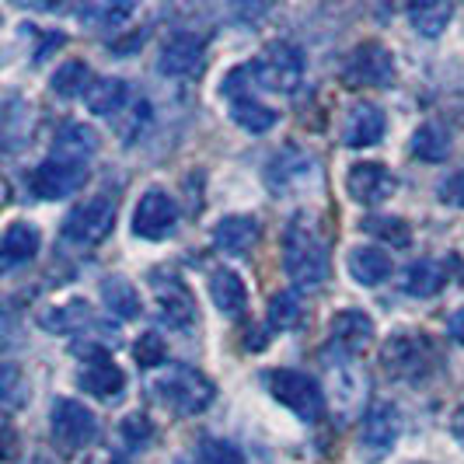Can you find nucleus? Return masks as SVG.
<instances>
[{
  "label": "nucleus",
  "mask_w": 464,
  "mask_h": 464,
  "mask_svg": "<svg viewBox=\"0 0 464 464\" xmlns=\"http://www.w3.org/2000/svg\"><path fill=\"white\" fill-rule=\"evenodd\" d=\"M343 81L349 88H392L395 84V56L381 43H363L346 56Z\"/></svg>",
  "instance_id": "8"
},
{
  "label": "nucleus",
  "mask_w": 464,
  "mask_h": 464,
  "mask_svg": "<svg viewBox=\"0 0 464 464\" xmlns=\"http://www.w3.org/2000/svg\"><path fill=\"white\" fill-rule=\"evenodd\" d=\"M384 130H388V119L384 112L373 105V102H360L346 112V122H343V143L360 150V147H373L384 140Z\"/></svg>",
  "instance_id": "18"
},
{
  "label": "nucleus",
  "mask_w": 464,
  "mask_h": 464,
  "mask_svg": "<svg viewBox=\"0 0 464 464\" xmlns=\"http://www.w3.org/2000/svg\"><path fill=\"white\" fill-rule=\"evenodd\" d=\"M133 353H137V363L147 367V371L168 363V343H164L158 332H143L137 339V346H133Z\"/></svg>",
  "instance_id": "37"
},
{
  "label": "nucleus",
  "mask_w": 464,
  "mask_h": 464,
  "mask_svg": "<svg viewBox=\"0 0 464 464\" xmlns=\"http://www.w3.org/2000/svg\"><path fill=\"white\" fill-rule=\"evenodd\" d=\"M209 297L217 304V311L224 314V318H241L245 314V307H248V286H245V279L231 273V269H217L213 276H209Z\"/></svg>",
  "instance_id": "24"
},
{
  "label": "nucleus",
  "mask_w": 464,
  "mask_h": 464,
  "mask_svg": "<svg viewBox=\"0 0 464 464\" xmlns=\"http://www.w3.org/2000/svg\"><path fill=\"white\" fill-rule=\"evenodd\" d=\"M49 430H53L56 447L73 454V450H84L98 440V416L73 398H56L53 412H49Z\"/></svg>",
  "instance_id": "7"
},
{
  "label": "nucleus",
  "mask_w": 464,
  "mask_h": 464,
  "mask_svg": "<svg viewBox=\"0 0 464 464\" xmlns=\"http://www.w3.org/2000/svg\"><path fill=\"white\" fill-rule=\"evenodd\" d=\"M256 84L273 94H294L304 84V56L294 43H273L256 63Z\"/></svg>",
  "instance_id": "6"
},
{
  "label": "nucleus",
  "mask_w": 464,
  "mask_h": 464,
  "mask_svg": "<svg viewBox=\"0 0 464 464\" xmlns=\"http://www.w3.org/2000/svg\"><path fill=\"white\" fill-rule=\"evenodd\" d=\"M450 18H454V7L443 4V0H426V4L409 7V22H412V28H416L419 35H426V39H437L443 28L450 24Z\"/></svg>",
  "instance_id": "29"
},
{
  "label": "nucleus",
  "mask_w": 464,
  "mask_h": 464,
  "mask_svg": "<svg viewBox=\"0 0 464 464\" xmlns=\"http://www.w3.org/2000/svg\"><path fill=\"white\" fill-rule=\"evenodd\" d=\"M328 335H332V349L335 353H346V356H356L360 349L371 346L373 339V318L363 314V311H339L328 325Z\"/></svg>",
  "instance_id": "19"
},
{
  "label": "nucleus",
  "mask_w": 464,
  "mask_h": 464,
  "mask_svg": "<svg viewBox=\"0 0 464 464\" xmlns=\"http://www.w3.org/2000/svg\"><path fill=\"white\" fill-rule=\"evenodd\" d=\"M116 227V199L98 192V196H88L84 203L70 209L63 217V237L77 248H94L102 245Z\"/></svg>",
  "instance_id": "5"
},
{
  "label": "nucleus",
  "mask_w": 464,
  "mask_h": 464,
  "mask_svg": "<svg viewBox=\"0 0 464 464\" xmlns=\"http://www.w3.org/2000/svg\"><path fill=\"white\" fill-rule=\"evenodd\" d=\"M84 179H88V168L60 161V158H46L32 171V192L39 199H49V203L53 199H67V196H73L77 188L84 186Z\"/></svg>",
  "instance_id": "15"
},
{
  "label": "nucleus",
  "mask_w": 464,
  "mask_h": 464,
  "mask_svg": "<svg viewBox=\"0 0 464 464\" xmlns=\"http://www.w3.org/2000/svg\"><path fill=\"white\" fill-rule=\"evenodd\" d=\"M398 188V179L381 161H360L349 168L346 192L353 203L360 207H381L384 199H392Z\"/></svg>",
  "instance_id": "13"
},
{
  "label": "nucleus",
  "mask_w": 464,
  "mask_h": 464,
  "mask_svg": "<svg viewBox=\"0 0 464 464\" xmlns=\"http://www.w3.org/2000/svg\"><path fill=\"white\" fill-rule=\"evenodd\" d=\"M450 433H454V440L464 447V405L454 412V416H450Z\"/></svg>",
  "instance_id": "44"
},
{
  "label": "nucleus",
  "mask_w": 464,
  "mask_h": 464,
  "mask_svg": "<svg viewBox=\"0 0 464 464\" xmlns=\"http://www.w3.org/2000/svg\"><path fill=\"white\" fill-rule=\"evenodd\" d=\"M43 248V234L35 224H24V220H14L7 231H4V245H0V258H4V269H18L24 262L39 256Z\"/></svg>",
  "instance_id": "23"
},
{
  "label": "nucleus",
  "mask_w": 464,
  "mask_h": 464,
  "mask_svg": "<svg viewBox=\"0 0 464 464\" xmlns=\"http://www.w3.org/2000/svg\"><path fill=\"white\" fill-rule=\"evenodd\" d=\"M301 301L294 290H283L269 301V325L279 328V332H290V328L301 325Z\"/></svg>",
  "instance_id": "36"
},
{
  "label": "nucleus",
  "mask_w": 464,
  "mask_h": 464,
  "mask_svg": "<svg viewBox=\"0 0 464 464\" xmlns=\"http://www.w3.org/2000/svg\"><path fill=\"white\" fill-rule=\"evenodd\" d=\"M94 154H98V133H94L92 126H84V122H67L60 130L56 143H53V154L49 158H60V161L88 168V161H92Z\"/></svg>",
  "instance_id": "22"
},
{
  "label": "nucleus",
  "mask_w": 464,
  "mask_h": 464,
  "mask_svg": "<svg viewBox=\"0 0 464 464\" xmlns=\"http://www.w3.org/2000/svg\"><path fill=\"white\" fill-rule=\"evenodd\" d=\"M266 384H269V395L304 422H318L325 416V392L311 373L279 367L266 373Z\"/></svg>",
  "instance_id": "4"
},
{
  "label": "nucleus",
  "mask_w": 464,
  "mask_h": 464,
  "mask_svg": "<svg viewBox=\"0 0 464 464\" xmlns=\"http://www.w3.org/2000/svg\"><path fill=\"white\" fill-rule=\"evenodd\" d=\"M213 245L231 258H245L258 245V220L256 217H245V213H234L224 217L217 227H213Z\"/></svg>",
  "instance_id": "21"
},
{
  "label": "nucleus",
  "mask_w": 464,
  "mask_h": 464,
  "mask_svg": "<svg viewBox=\"0 0 464 464\" xmlns=\"http://www.w3.org/2000/svg\"><path fill=\"white\" fill-rule=\"evenodd\" d=\"M412 154H416L419 161L440 164L450 154V137L443 133L437 122H426V126H419L416 133H412Z\"/></svg>",
  "instance_id": "31"
},
{
  "label": "nucleus",
  "mask_w": 464,
  "mask_h": 464,
  "mask_svg": "<svg viewBox=\"0 0 464 464\" xmlns=\"http://www.w3.org/2000/svg\"><path fill=\"white\" fill-rule=\"evenodd\" d=\"M203 461L207 464H248L245 454H241L231 440H217V437H207V440H203Z\"/></svg>",
  "instance_id": "40"
},
{
  "label": "nucleus",
  "mask_w": 464,
  "mask_h": 464,
  "mask_svg": "<svg viewBox=\"0 0 464 464\" xmlns=\"http://www.w3.org/2000/svg\"><path fill=\"white\" fill-rule=\"evenodd\" d=\"M150 392H154V398L161 401L164 409H171L179 416H199L217 398V388H213V381H209L207 373L196 371V367H186V363L168 367L150 384Z\"/></svg>",
  "instance_id": "2"
},
{
  "label": "nucleus",
  "mask_w": 464,
  "mask_h": 464,
  "mask_svg": "<svg viewBox=\"0 0 464 464\" xmlns=\"http://www.w3.org/2000/svg\"><path fill=\"white\" fill-rule=\"evenodd\" d=\"M39 325L53 332V335H84V339L98 335L105 346L119 343V332H109L102 325V318L94 314V307L88 301H67L60 307H49L46 314H39Z\"/></svg>",
  "instance_id": "9"
},
{
  "label": "nucleus",
  "mask_w": 464,
  "mask_h": 464,
  "mask_svg": "<svg viewBox=\"0 0 464 464\" xmlns=\"http://www.w3.org/2000/svg\"><path fill=\"white\" fill-rule=\"evenodd\" d=\"M77 353L84 356V371L77 373L81 392H88L98 401H109V405L119 401L122 392H126V373L112 363V356L105 349L92 346V343L88 346H77Z\"/></svg>",
  "instance_id": "10"
},
{
  "label": "nucleus",
  "mask_w": 464,
  "mask_h": 464,
  "mask_svg": "<svg viewBox=\"0 0 464 464\" xmlns=\"http://www.w3.org/2000/svg\"><path fill=\"white\" fill-rule=\"evenodd\" d=\"M175 464H192V461H175Z\"/></svg>",
  "instance_id": "45"
},
{
  "label": "nucleus",
  "mask_w": 464,
  "mask_h": 464,
  "mask_svg": "<svg viewBox=\"0 0 464 464\" xmlns=\"http://www.w3.org/2000/svg\"><path fill=\"white\" fill-rule=\"evenodd\" d=\"M32 130V109L24 105L22 98H7V112H4V147L18 150V143L28 140Z\"/></svg>",
  "instance_id": "34"
},
{
  "label": "nucleus",
  "mask_w": 464,
  "mask_h": 464,
  "mask_svg": "<svg viewBox=\"0 0 464 464\" xmlns=\"http://www.w3.org/2000/svg\"><path fill=\"white\" fill-rule=\"evenodd\" d=\"M231 119L241 126V130H248V133H266V130L276 126L279 116L269 109V105H262V102H256V98L248 94V98L231 102Z\"/></svg>",
  "instance_id": "30"
},
{
  "label": "nucleus",
  "mask_w": 464,
  "mask_h": 464,
  "mask_svg": "<svg viewBox=\"0 0 464 464\" xmlns=\"http://www.w3.org/2000/svg\"><path fill=\"white\" fill-rule=\"evenodd\" d=\"M147 119H150V105H147L143 98L130 102L126 112L119 116V137H122V143H133V140L140 137V130L147 126Z\"/></svg>",
  "instance_id": "38"
},
{
  "label": "nucleus",
  "mask_w": 464,
  "mask_h": 464,
  "mask_svg": "<svg viewBox=\"0 0 464 464\" xmlns=\"http://www.w3.org/2000/svg\"><path fill=\"white\" fill-rule=\"evenodd\" d=\"M133 11H137L133 4H84L77 11V18L92 28H119L122 22L133 18Z\"/></svg>",
  "instance_id": "35"
},
{
  "label": "nucleus",
  "mask_w": 464,
  "mask_h": 464,
  "mask_svg": "<svg viewBox=\"0 0 464 464\" xmlns=\"http://www.w3.org/2000/svg\"><path fill=\"white\" fill-rule=\"evenodd\" d=\"M314 175H318V161L307 150H297V147L276 150L269 168H266V179H269L273 192H290L294 186H304Z\"/></svg>",
  "instance_id": "17"
},
{
  "label": "nucleus",
  "mask_w": 464,
  "mask_h": 464,
  "mask_svg": "<svg viewBox=\"0 0 464 464\" xmlns=\"http://www.w3.org/2000/svg\"><path fill=\"white\" fill-rule=\"evenodd\" d=\"M203 56H207V35L171 32L164 39L161 56H158V73H164V77H192L203 67Z\"/></svg>",
  "instance_id": "14"
},
{
  "label": "nucleus",
  "mask_w": 464,
  "mask_h": 464,
  "mask_svg": "<svg viewBox=\"0 0 464 464\" xmlns=\"http://www.w3.org/2000/svg\"><path fill=\"white\" fill-rule=\"evenodd\" d=\"M102 301H105V307H109L116 318H122V322H133V318H140V311H143L137 286L126 276L105 279V283H102Z\"/></svg>",
  "instance_id": "28"
},
{
  "label": "nucleus",
  "mask_w": 464,
  "mask_h": 464,
  "mask_svg": "<svg viewBox=\"0 0 464 464\" xmlns=\"http://www.w3.org/2000/svg\"><path fill=\"white\" fill-rule=\"evenodd\" d=\"M339 356H343V360H328L325 363L328 384H332V398H335L339 412L353 416V412L363 405V398H367V373L360 371L346 353H339Z\"/></svg>",
  "instance_id": "16"
},
{
  "label": "nucleus",
  "mask_w": 464,
  "mask_h": 464,
  "mask_svg": "<svg viewBox=\"0 0 464 464\" xmlns=\"http://www.w3.org/2000/svg\"><path fill=\"white\" fill-rule=\"evenodd\" d=\"M122 437H126V443H130L133 450H143L147 443L154 440V426H150V419L147 416L133 412V416L122 419Z\"/></svg>",
  "instance_id": "41"
},
{
  "label": "nucleus",
  "mask_w": 464,
  "mask_h": 464,
  "mask_svg": "<svg viewBox=\"0 0 464 464\" xmlns=\"http://www.w3.org/2000/svg\"><path fill=\"white\" fill-rule=\"evenodd\" d=\"M283 269H286V279L297 286V290H322L325 286L328 273V252L322 245V237L311 231L307 224H294L286 231V241H283Z\"/></svg>",
  "instance_id": "1"
},
{
  "label": "nucleus",
  "mask_w": 464,
  "mask_h": 464,
  "mask_svg": "<svg viewBox=\"0 0 464 464\" xmlns=\"http://www.w3.org/2000/svg\"><path fill=\"white\" fill-rule=\"evenodd\" d=\"M381 363L398 381H422L437 371V346L422 332H395L381 349Z\"/></svg>",
  "instance_id": "3"
},
{
  "label": "nucleus",
  "mask_w": 464,
  "mask_h": 464,
  "mask_svg": "<svg viewBox=\"0 0 464 464\" xmlns=\"http://www.w3.org/2000/svg\"><path fill=\"white\" fill-rule=\"evenodd\" d=\"M440 199L447 203V207L464 209V171H458V175H450V179L443 182V186H440Z\"/></svg>",
  "instance_id": "42"
},
{
  "label": "nucleus",
  "mask_w": 464,
  "mask_h": 464,
  "mask_svg": "<svg viewBox=\"0 0 464 464\" xmlns=\"http://www.w3.org/2000/svg\"><path fill=\"white\" fill-rule=\"evenodd\" d=\"M154 297L161 307V318L175 328H188L196 318V301L188 294V286L179 276H164L154 279Z\"/></svg>",
  "instance_id": "20"
},
{
  "label": "nucleus",
  "mask_w": 464,
  "mask_h": 464,
  "mask_svg": "<svg viewBox=\"0 0 464 464\" xmlns=\"http://www.w3.org/2000/svg\"><path fill=\"white\" fill-rule=\"evenodd\" d=\"M0 392H4V405L7 409H18L24 398H28V381H24L22 371L14 363H4V384H0Z\"/></svg>",
  "instance_id": "39"
},
{
  "label": "nucleus",
  "mask_w": 464,
  "mask_h": 464,
  "mask_svg": "<svg viewBox=\"0 0 464 464\" xmlns=\"http://www.w3.org/2000/svg\"><path fill=\"white\" fill-rule=\"evenodd\" d=\"M360 227L371 234V237H377V241L392 245V248H409L412 245V227L401 217H381V213H373Z\"/></svg>",
  "instance_id": "32"
},
{
  "label": "nucleus",
  "mask_w": 464,
  "mask_h": 464,
  "mask_svg": "<svg viewBox=\"0 0 464 464\" xmlns=\"http://www.w3.org/2000/svg\"><path fill=\"white\" fill-rule=\"evenodd\" d=\"M92 84H94L92 70H88V63H81V60H67L63 67H56V73H53V92L60 94V98L88 94Z\"/></svg>",
  "instance_id": "33"
},
{
  "label": "nucleus",
  "mask_w": 464,
  "mask_h": 464,
  "mask_svg": "<svg viewBox=\"0 0 464 464\" xmlns=\"http://www.w3.org/2000/svg\"><path fill=\"white\" fill-rule=\"evenodd\" d=\"M84 102H88V109H92L94 116L119 119L126 112V105H130V88L119 77H102V81L92 84V92L84 94Z\"/></svg>",
  "instance_id": "27"
},
{
  "label": "nucleus",
  "mask_w": 464,
  "mask_h": 464,
  "mask_svg": "<svg viewBox=\"0 0 464 464\" xmlns=\"http://www.w3.org/2000/svg\"><path fill=\"white\" fill-rule=\"evenodd\" d=\"M346 269L349 276L356 279L360 286H381L384 279L392 276V256L381 252V248H371V245H360L346 256Z\"/></svg>",
  "instance_id": "25"
},
{
  "label": "nucleus",
  "mask_w": 464,
  "mask_h": 464,
  "mask_svg": "<svg viewBox=\"0 0 464 464\" xmlns=\"http://www.w3.org/2000/svg\"><path fill=\"white\" fill-rule=\"evenodd\" d=\"M447 266L437 262V258H419L412 262L409 269H405V276H401V290L409 294V297H437L443 286H447Z\"/></svg>",
  "instance_id": "26"
},
{
  "label": "nucleus",
  "mask_w": 464,
  "mask_h": 464,
  "mask_svg": "<svg viewBox=\"0 0 464 464\" xmlns=\"http://www.w3.org/2000/svg\"><path fill=\"white\" fill-rule=\"evenodd\" d=\"M447 328H450V339L464 346V307L458 311V314H454V318H450V325H447Z\"/></svg>",
  "instance_id": "43"
},
{
  "label": "nucleus",
  "mask_w": 464,
  "mask_h": 464,
  "mask_svg": "<svg viewBox=\"0 0 464 464\" xmlns=\"http://www.w3.org/2000/svg\"><path fill=\"white\" fill-rule=\"evenodd\" d=\"M179 227V203L164 188H147L133 209V234L143 241H164Z\"/></svg>",
  "instance_id": "11"
},
{
  "label": "nucleus",
  "mask_w": 464,
  "mask_h": 464,
  "mask_svg": "<svg viewBox=\"0 0 464 464\" xmlns=\"http://www.w3.org/2000/svg\"><path fill=\"white\" fill-rule=\"evenodd\" d=\"M401 433V419L392 401H377L371 412L363 416V430H360V458L367 464L384 461L392 454Z\"/></svg>",
  "instance_id": "12"
}]
</instances>
